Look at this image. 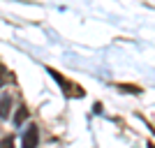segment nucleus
Wrapping results in <instances>:
<instances>
[{
    "instance_id": "nucleus-5",
    "label": "nucleus",
    "mask_w": 155,
    "mask_h": 148,
    "mask_svg": "<svg viewBox=\"0 0 155 148\" xmlns=\"http://www.w3.org/2000/svg\"><path fill=\"white\" fill-rule=\"evenodd\" d=\"M0 148H14V136H12V134L5 136V139L0 141Z\"/></svg>"
},
{
    "instance_id": "nucleus-2",
    "label": "nucleus",
    "mask_w": 155,
    "mask_h": 148,
    "mask_svg": "<svg viewBox=\"0 0 155 148\" xmlns=\"http://www.w3.org/2000/svg\"><path fill=\"white\" fill-rule=\"evenodd\" d=\"M37 143H39L37 125H28L26 132H23V139H21V148H37Z\"/></svg>"
},
{
    "instance_id": "nucleus-6",
    "label": "nucleus",
    "mask_w": 155,
    "mask_h": 148,
    "mask_svg": "<svg viewBox=\"0 0 155 148\" xmlns=\"http://www.w3.org/2000/svg\"><path fill=\"white\" fill-rule=\"evenodd\" d=\"M5 84V77H2V65H0V86Z\"/></svg>"
},
{
    "instance_id": "nucleus-4",
    "label": "nucleus",
    "mask_w": 155,
    "mask_h": 148,
    "mask_svg": "<svg viewBox=\"0 0 155 148\" xmlns=\"http://www.w3.org/2000/svg\"><path fill=\"white\" fill-rule=\"evenodd\" d=\"M26 118H28V109H26V107H19V109H16V116H14V125L19 127Z\"/></svg>"
},
{
    "instance_id": "nucleus-1",
    "label": "nucleus",
    "mask_w": 155,
    "mask_h": 148,
    "mask_svg": "<svg viewBox=\"0 0 155 148\" xmlns=\"http://www.w3.org/2000/svg\"><path fill=\"white\" fill-rule=\"evenodd\" d=\"M46 72L53 77V81H58V84H60V88H63L65 97H84V95H86V90L81 88V86H77L74 81H67V79H65L60 72H56L53 67H46Z\"/></svg>"
},
{
    "instance_id": "nucleus-3",
    "label": "nucleus",
    "mask_w": 155,
    "mask_h": 148,
    "mask_svg": "<svg viewBox=\"0 0 155 148\" xmlns=\"http://www.w3.org/2000/svg\"><path fill=\"white\" fill-rule=\"evenodd\" d=\"M12 95H0V118L5 120V118H9V113H12Z\"/></svg>"
}]
</instances>
